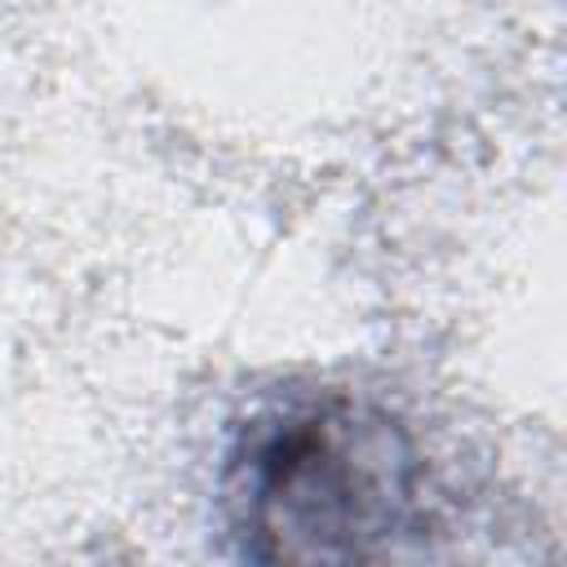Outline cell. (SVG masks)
<instances>
[{
  "instance_id": "6da1fadb",
  "label": "cell",
  "mask_w": 567,
  "mask_h": 567,
  "mask_svg": "<svg viewBox=\"0 0 567 567\" xmlns=\"http://www.w3.org/2000/svg\"><path fill=\"white\" fill-rule=\"evenodd\" d=\"M390 447L354 416L306 412L261 434L248 456V518L257 532H372L390 509Z\"/></svg>"
}]
</instances>
